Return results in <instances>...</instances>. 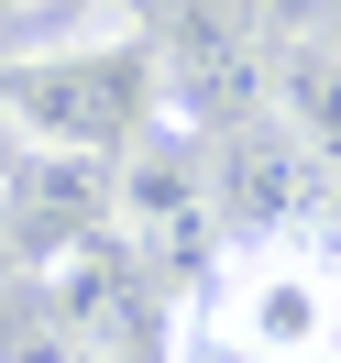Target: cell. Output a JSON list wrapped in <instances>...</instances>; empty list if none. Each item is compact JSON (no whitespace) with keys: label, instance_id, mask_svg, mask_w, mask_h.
I'll use <instances>...</instances> for the list:
<instances>
[{"label":"cell","instance_id":"cell-1","mask_svg":"<svg viewBox=\"0 0 341 363\" xmlns=\"http://www.w3.org/2000/svg\"><path fill=\"white\" fill-rule=\"evenodd\" d=\"M155 111H165V55H155V11H133V0H99L89 23L0 55V121L23 155L121 165L155 133Z\"/></svg>","mask_w":341,"mask_h":363},{"label":"cell","instance_id":"cell-2","mask_svg":"<svg viewBox=\"0 0 341 363\" xmlns=\"http://www.w3.org/2000/svg\"><path fill=\"white\" fill-rule=\"evenodd\" d=\"M155 363H341V242L319 220L242 231L165 308Z\"/></svg>","mask_w":341,"mask_h":363},{"label":"cell","instance_id":"cell-3","mask_svg":"<svg viewBox=\"0 0 341 363\" xmlns=\"http://www.w3.org/2000/svg\"><path fill=\"white\" fill-rule=\"evenodd\" d=\"M111 231L143 253V275L165 286L177 308L209 264L231 253V220H220V165L199 155L187 133H143L133 155L111 165Z\"/></svg>","mask_w":341,"mask_h":363},{"label":"cell","instance_id":"cell-4","mask_svg":"<svg viewBox=\"0 0 341 363\" xmlns=\"http://www.w3.org/2000/svg\"><path fill=\"white\" fill-rule=\"evenodd\" d=\"M23 264H33V308H45V330H55V341L111 352V363L165 352V286L143 275V253L121 242L111 220H99V231H67V242L23 253Z\"/></svg>","mask_w":341,"mask_h":363},{"label":"cell","instance_id":"cell-5","mask_svg":"<svg viewBox=\"0 0 341 363\" xmlns=\"http://www.w3.org/2000/svg\"><path fill=\"white\" fill-rule=\"evenodd\" d=\"M155 55H165V99H187V111H209V121H242L253 99H264V55H253L242 11L187 0V11L155 23Z\"/></svg>","mask_w":341,"mask_h":363},{"label":"cell","instance_id":"cell-6","mask_svg":"<svg viewBox=\"0 0 341 363\" xmlns=\"http://www.w3.org/2000/svg\"><path fill=\"white\" fill-rule=\"evenodd\" d=\"M330 165L308 155V143H286L264 121V133H231L220 143V220H231V242L242 231H297V220H319V199H330Z\"/></svg>","mask_w":341,"mask_h":363},{"label":"cell","instance_id":"cell-7","mask_svg":"<svg viewBox=\"0 0 341 363\" xmlns=\"http://www.w3.org/2000/svg\"><path fill=\"white\" fill-rule=\"evenodd\" d=\"M264 121L319 165H341V33H286L264 55Z\"/></svg>","mask_w":341,"mask_h":363},{"label":"cell","instance_id":"cell-8","mask_svg":"<svg viewBox=\"0 0 341 363\" xmlns=\"http://www.w3.org/2000/svg\"><path fill=\"white\" fill-rule=\"evenodd\" d=\"M11 165H23V143H11V121H0V177H11Z\"/></svg>","mask_w":341,"mask_h":363},{"label":"cell","instance_id":"cell-9","mask_svg":"<svg viewBox=\"0 0 341 363\" xmlns=\"http://www.w3.org/2000/svg\"><path fill=\"white\" fill-rule=\"evenodd\" d=\"M0 253H23V231H11V199H0Z\"/></svg>","mask_w":341,"mask_h":363}]
</instances>
